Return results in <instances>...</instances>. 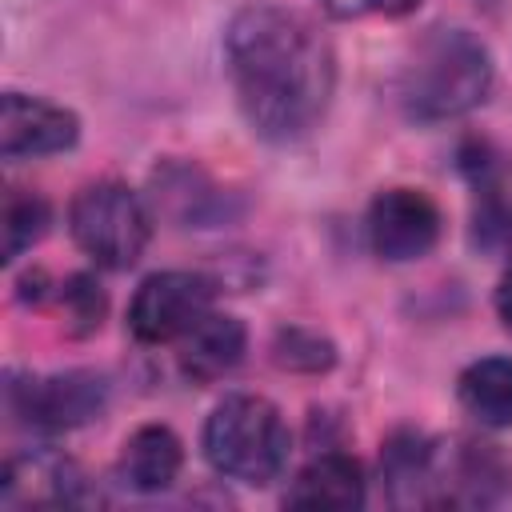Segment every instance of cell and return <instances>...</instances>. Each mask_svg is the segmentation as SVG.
<instances>
[{
	"instance_id": "11",
	"label": "cell",
	"mask_w": 512,
	"mask_h": 512,
	"mask_svg": "<svg viewBox=\"0 0 512 512\" xmlns=\"http://www.w3.org/2000/svg\"><path fill=\"white\" fill-rule=\"evenodd\" d=\"M436 444L416 428H400L384 440L380 484L392 508H436Z\"/></svg>"
},
{
	"instance_id": "5",
	"label": "cell",
	"mask_w": 512,
	"mask_h": 512,
	"mask_svg": "<svg viewBox=\"0 0 512 512\" xmlns=\"http://www.w3.org/2000/svg\"><path fill=\"white\" fill-rule=\"evenodd\" d=\"M220 280L192 268H164L140 280L128 300V332L136 344H176L216 308Z\"/></svg>"
},
{
	"instance_id": "7",
	"label": "cell",
	"mask_w": 512,
	"mask_h": 512,
	"mask_svg": "<svg viewBox=\"0 0 512 512\" xmlns=\"http://www.w3.org/2000/svg\"><path fill=\"white\" fill-rule=\"evenodd\" d=\"M444 236V212L440 204L412 184L380 188L368 204V244L388 264H412L424 260Z\"/></svg>"
},
{
	"instance_id": "20",
	"label": "cell",
	"mask_w": 512,
	"mask_h": 512,
	"mask_svg": "<svg viewBox=\"0 0 512 512\" xmlns=\"http://www.w3.org/2000/svg\"><path fill=\"white\" fill-rule=\"evenodd\" d=\"M336 348L312 332V328H280L276 332V364L292 368V372H324L332 368Z\"/></svg>"
},
{
	"instance_id": "16",
	"label": "cell",
	"mask_w": 512,
	"mask_h": 512,
	"mask_svg": "<svg viewBox=\"0 0 512 512\" xmlns=\"http://www.w3.org/2000/svg\"><path fill=\"white\" fill-rule=\"evenodd\" d=\"M460 408L480 428H512V356H480L456 380Z\"/></svg>"
},
{
	"instance_id": "12",
	"label": "cell",
	"mask_w": 512,
	"mask_h": 512,
	"mask_svg": "<svg viewBox=\"0 0 512 512\" xmlns=\"http://www.w3.org/2000/svg\"><path fill=\"white\" fill-rule=\"evenodd\" d=\"M368 500V476L360 468L356 456L340 452V448H324L316 452L296 476H292V488L284 492V504L292 508H328V512H352V508H364Z\"/></svg>"
},
{
	"instance_id": "23",
	"label": "cell",
	"mask_w": 512,
	"mask_h": 512,
	"mask_svg": "<svg viewBox=\"0 0 512 512\" xmlns=\"http://www.w3.org/2000/svg\"><path fill=\"white\" fill-rule=\"evenodd\" d=\"M324 12H332L336 20H348V16H360L364 12V0H320Z\"/></svg>"
},
{
	"instance_id": "22",
	"label": "cell",
	"mask_w": 512,
	"mask_h": 512,
	"mask_svg": "<svg viewBox=\"0 0 512 512\" xmlns=\"http://www.w3.org/2000/svg\"><path fill=\"white\" fill-rule=\"evenodd\" d=\"M424 0H364V12H376V16H388V20H400V16H412Z\"/></svg>"
},
{
	"instance_id": "3",
	"label": "cell",
	"mask_w": 512,
	"mask_h": 512,
	"mask_svg": "<svg viewBox=\"0 0 512 512\" xmlns=\"http://www.w3.org/2000/svg\"><path fill=\"white\" fill-rule=\"evenodd\" d=\"M200 448L216 476L248 488H264L284 472L292 452V432L268 396L232 392L208 412Z\"/></svg>"
},
{
	"instance_id": "8",
	"label": "cell",
	"mask_w": 512,
	"mask_h": 512,
	"mask_svg": "<svg viewBox=\"0 0 512 512\" xmlns=\"http://www.w3.org/2000/svg\"><path fill=\"white\" fill-rule=\"evenodd\" d=\"M512 492V460L500 444L456 436L436 444V508H492Z\"/></svg>"
},
{
	"instance_id": "1",
	"label": "cell",
	"mask_w": 512,
	"mask_h": 512,
	"mask_svg": "<svg viewBox=\"0 0 512 512\" xmlns=\"http://www.w3.org/2000/svg\"><path fill=\"white\" fill-rule=\"evenodd\" d=\"M224 72L248 128L268 144L308 140L336 96V52L320 24L288 4H244L224 28Z\"/></svg>"
},
{
	"instance_id": "13",
	"label": "cell",
	"mask_w": 512,
	"mask_h": 512,
	"mask_svg": "<svg viewBox=\"0 0 512 512\" xmlns=\"http://www.w3.org/2000/svg\"><path fill=\"white\" fill-rule=\"evenodd\" d=\"M176 364L192 384H216L232 376L248 352V328L240 316L212 308L192 332L176 340Z\"/></svg>"
},
{
	"instance_id": "10",
	"label": "cell",
	"mask_w": 512,
	"mask_h": 512,
	"mask_svg": "<svg viewBox=\"0 0 512 512\" xmlns=\"http://www.w3.org/2000/svg\"><path fill=\"white\" fill-rule=\"evenodd\" d=\"M88 476L76 460L52 448H20L4 464L0 504L4 508H32V504H84Z\"/></svg>"
},
{
	"instance_id": "6",
	"label": "cell",
	"mask_w": 512,
	"mask_h": 512,
	"mask_svg": "<svg viewBox=\"0 0 512 512\" xmlns=\"http://www.w3.org/2000/svg\"><path fill=\"white\" fill-rule=\"evenodd\" d=\"M108 408V376L68 368L52 376H8V412L32 432H72Z\"/></svg>"
},
{
	"instance_id": "2",
	"label": "cell",
	"mask_w": 512,
	"mask_h": 512,
	"mask_svg": "<svg viewBox=\"0 0 512 512\" xmlns=\"http://www.w3.org/2000/svg\"><path fill=\"white\" fill-rule=\"evenodd\" d=\"M496 64L488 44L468 28H428L404 56L396 100L416 124L460 120L492 92Z\"/></svg>"
},
{
	"instance_id": "4",
	"label": "cell",
	"mask_w": 512,
	"mask_h": 512,
	"mask_svg": "<svg viewBox=\"0 0 512 512\" xmlns=\"http://www.w3.org/2000/svg\"><path fill=\"white\" fill-rule=\"evenodd\" d=\"M156 212L124 180H92L68 204V232L76 248L108 272H128L152 244Z\"/></svg>"
},
{
	"instance_id": "17",
	"label": "cell",
	"mask_w": 512,
	"mask_h": 512,
	"mask_svg": "<svg viewBox=\"0 0 512 512\" xmlns=\"http://www.w3.org/2000/svg\"><path fill=\"white\" fill-rule=\"evenodd\" d=\"M52 228V204L36 192V188H12L4 196V220H0V232H4V264H16L24 252H32Z\"/></svg>"
},
{
	"instance_id": "14",
	"label": "cell",
	"mask_w": 512,
	"mask_h": 512,
	"mask_svg": "<svg viewBox=\"0 0 512 512\" xmlns=\"http://www.w3.org/2000/svg\"><path fill=\"white\" fill-rule=\"evenodd\" d=\"M184 472V440L168 424H140L124 436L116 476L124 488L140 496H160L168 492Z\"/></svg>"
},
{
	"instance_id": "18",
	"label": "cell",
	"mask_w": 512,
	"mask_h": 512,
	"mask_svg": "<svg viewBox=\"0 0 512 512\" xmlns=\"http://www.w3.org/2000/svg\"><path fill=\"white\" fill-rule=\"evenodd\" d=\"M52 300H56V308H60V316H64L68 336H92V332L104 324V316H108V296H104L100 280L88 276V272L64 276V280L56 284V296H52Z\"/></svg>"
},
{
	"instance_id": "19",
	"label": "cell",
	"mask_w": 512,
	"mask_h": 512,
	"mask_svg": "<svg viewBox=\"0 0 512 512\" xmlns=\"http://www.w3.org/2000/svg\"><path fill=\"white\" fill-rule=\"evenodd\" d=\"M472 244L484 248V252H512V196H508L504 184L476 192Z\"/></svg>"
},
{
	"instance_id": "9",
	"label": "cell",
	"mask_w": 512,
	"mask_h": 512,
	"mask_svg": "<svg viewBox=\"0 0 512 512\" xmlns=\"http://www.w3.org/2000/svg\"><path fill=\"white\" fill-rule=\"evenodd\" d=\"M80 140V116L48 96L28 92H4L0 100V156L8 164L60 156L76 148Z\"/></svg>"
},
{
	"instance_id": "21",
	"label": "cell",
	"mask_w": 512,
	"mask_h": 512,
	"mask_svg": "<svg viewBox=\"0 0 512 512\" xmlns=\"http://www.w3.org/2000/svg\"><path fill=\"white\" fill-rule=\"evenodd\" d=\"M496 316L512 332V256H508V264H504V272L496 280Z\"/></svg>"
},
{
	"instance_id": "15",
	"label": "cell",
	"mask_w": 512,
	"mask_h": 512,
	"mask_svg": "<svg viewBox=\"0 0 512 512\" xmlns=\"http://www.w3.org/2000/svg\"><path fill=\"white\" fill-rule=\"evenodd\" d=\"M156 212L180 228H212L228 220V192L196 164H164L156 168Z\"/></svg>"
}]
</instances>
